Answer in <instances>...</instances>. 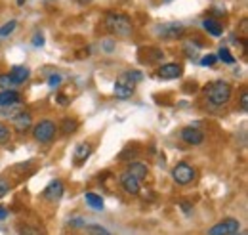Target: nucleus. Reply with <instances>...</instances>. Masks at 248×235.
<instances>
[{"label": "nucleus", "instance_id": "1", "mask_svg": "<svg viewBox=\"0 0 248 235\" xmlns=\"http://www.w3.org/2000/svg\"><path fill=\"white\" fill-rule=\"evenodd\" d=\"M231 84L223 83V81H214L212 84H208L204 94H206V100L212 103V105H225L229 100H231Z\"/></svg>", "mask_w": 248, "mask_h": 235}, {"label": "nucleus", "instance_id": "2", "mask_svg": "<svg viewBox=\"0 0 248 235\" xmlns=\"http://www.w3.org/2000/svg\"><path fill=\"white\" fill-rule=\"evenodd\" d=\"M105 25H107V29L111 31L113 34H117V36H130L134 33L130 17L124 16V14H107Z\"/></svg>", "mask_w": 248, "mask_h": 235}, {"label": "nucleus", "instance_id": "3", "mask_svg": "<svg viewBox=\"0 0 248 235\" xmlns=\"http://www.w3.org/2000/svg\"><path fill=\"white\" fill-rule=\"evenodd\" d=\"M56 128H58V126H56L54 120L44 118V120H40V122L34 124V128H32V138H34L36 142H40V144H48V142L54 140Z\"/></svg>", "mask_w": 248, "mask_h": 235}, {"label": "nucleus", "instance_id": "4", "mask_svg": "<svg viewBox=\"0 0 248 235\" xmlns=\"http://www.w3.org/2000/svg\"><path fill=\"white\" fill-rule=\"evenodd\" d=\"M172 178H174L176 184L187 185V184H191V182L197 178V170H195L191 165H187V163H178V165L172 168Z\"/></svg>", "mask_w": 248, "mask_h": 235}, {"label": "nucleus", "instance_id": "5", "mask_svg": "<svg viewBox=\"0 0 248 235\" xmlns=\"http://www.w3.org/2000/svg\"><path fill=\"white\" fill-rule=\"evenodd\" d=\"M241 230V222L235 218H225L223 222H217L208 230V235H233Z\"/></svg>", "mask_w": 248, "mask_h": 235}, {"label": "nucleus", "instance_id": "6", "mask_svg": "<svg viewBox=\"0 0 248 235\" xmlns=\"http://www.w3.org/2000/svg\"><path fill=\"white\" fill-rule=\"evenodd\" d=\"M63 191H65V185H63L62 180H52L46 185V189L42 191V197L48 199V201H52V203H56V201H60L63 197Z\"/></svg>", "mask_w": 248, "mask_h": 235}, {"label": "nucleus", "instance_id": "7", "mask_svg": "<svg viewBox=\"0 0 248 235\" xmlns=\"http://www.w3.org/2000/svg\"><path fill=\"white\" fill-rule=\"evenodd\" d=\"M182 73H184V65L174 63V61L172 63H162L156 71V75L160 79H178V77H182Z\"/></svg>", "mask_w": 248, "mask_h": 235}, {"label": "nucleus", "instance_id": "8", "mask_svg": "<svg viewBox=\"0 0 248 235\" xmlns=\"http://www.w3.org/2000/svg\"><path fill=\"white\" fill-rule=\"evenodd\" d=\"M182 140L186 142L187 146H201L202 142H204V134H202V130H199V128H193V126H187L182 130Z\"/></svg>", "mask_w": 248, "mask_h": 235}, {"label": "nucleus", "instance_id": "9", "mask_svg": "<svg viewBox=\"0 0 248 235\" xmlns=\"http://www.w3.org/2000/svg\"><path fill=\"white\" fill-rule=\"evenodd\" d=\"M184 31H186V27L182 23H164V25L156 27V33L164 38H178L184 34Z\"/></svg>", "mask_w": 248, "mask_h": 235}, {"label": "nucleus", "instance_id": "10", "mask_svg": "<svg viewBox=\"0 0 248 235\" xmlns=\"http://www.w3.org/2000/svg\"><path fill=\"white\" fill-rule=\"evenodd\" d=\"M134 90H136V84H132L130 81H126L124 77H121L117 81V84H115V96L119 100H128V98H132Z\"/></svg>", "mask_w": 248, "mask_h": 235}, {"label": "nucleus", "instance_id": "11", "mask_svg": "<svg viewBox=\"0 0 248 235\" xmlns=\"http://www.w3.org/2000/svg\"><path fill=\"white\" fill-rule=\"evenodd\" d=\"M8 75H10V79H12V84H23V83L29 79L31 71H29V67H25V65H16V67H12V71H10Z\"/></svg>", "mask_w": 248, "mask_h": 235}, {"label": "nucleus", "instance_id": "12", "mask_svg": "<svg viewBox=\"0 0 248 235\" xmlns=\"http://www.w3.org/2000/svg\"><path fill=\"white\" fill-rule=\"evenodd\" d=\"M121 184H123L126 193H130V195H138L140 193V184L141 182H138L130 172H124L123 176H121Z\"/></svg>", "mask_w": 248, "mask_h": 235}, {"label": "nucleus", "instance_id": "13", "mask_svg": "<svg viewBox=\"0 0 248 235\" xmlns=\"http://www.w3.org/2000/svg\"><path fill=\"white\" fill-rule=\"evenodd\" d=\"M92 144H88V142H80V144H77L75 147V159H77V163L78 165H82L90 155H92Z\"/></svg>", "mask_w": 248, "mask_h": 235}, {"label": "nucleus", "instance_id": "14", "mask_svg": "<svg viewBox=\"0 0 248 235\" xmlns=\"http://www.w3.org/2000/svg\"><path fill=\"white\" fill-rule=\"evenodd\" d=\"M21 100V94L16 92V90H2L0 92V107H8V105H14Z\"/></svg>", "mask_w": 248, "mask_h": 235}, {"label": "nucleus", "instance_id": "15", "mask_svg": "<svg viewBox=\"0 0 248 235\" xmlns=\"http://www.w3.org/2000/svg\"><path fill=\"white\" fill-rule=\"evenodd\" d=\"M128 172L136 178L138 182H141V180H145V178H147L149 168H147V165H143V163H132V165H130V168H128Z\"/></svg>", "mask_w": 248, "mask_h": 235}, {"label": "nucleus", "instance_id": "16", "mask_svg": "<svg viewBox=\"0 0 248 235\" xmlns=\"http://www.w3.org/2000/svg\"><path fill=\"white\" fill-rule=\"evenodd\" d=\"M14 126L19 130V132H23V130H27L29 126H31V115L27 113V111H21V113H17V115H14Z\"/></svg>", "mask_w": 248, "mask_h": 235}, {"label": "nucleus", "instance_id": "17", "mask_svg": "<svg viewBox=\"0 0 248 235\" xmlns=\"http://www.w3.org/2000/svg\"><path fill=\"white\" fill-rule=\"evenodd\" d=\"M202 27L208 31L212 36H221V33H223V29H221V25H219V21L217 19H214V17H206L204 21H202Z\"/></svg>", "mask_w": 248, "mask_h": 235}, {"label": "nucleus", "instance_id": "18", "mask_svg": "<svg viewBox=\"0 0 248 235\" xmlns=\"http://www.w3.org/2000/svg\"><path fill=\"white\" fill-rule=\"evenodd\" d=\"M84 199L90 205V208H93V210H103V199H101V195H95L92 191H88L84 195Z\"/></svg>", "mask_w": 248, "mask_h": 235}, {"label": "nucleus", "instance_id": "19", "mask_svg": "<svg viewBox=\"0 0 248 235\" xmlns=\"http://www.w3.org/2000/svg\"><path fill=\"white\" fill-rule=\"evenodd\" d=\"M126 81H130L132 84H136V83H140L141 79H143V73L141 71H138V69H134V71H126L123 75Z\"/></svg>", "mask_w": 248, "mask_h": 235}, {"label": "nucleus", "instance_id": "20", "mask_svg": "<svg viewBox=\"0 0 248 235\" xmlns=\"http://www.w3.org/2000/svg\"><path fill=\"white\" fill-rule=\"evenodd\" d=\"M17 27V21L16 19H12V21H8V23H4L2 27H0V38H4V36H8V34H12L14 31Z\"/></svg>", "mask_w": 248, "mask_h": 235}, {"label": "nucleus", "instance_id": "21", "mask_svg": "<svg viewBox=\"0 0 248 235\" xmlns=\"http://www.w3.org/2000/svg\"><path fill=\"white\" fill-rule=\"evenodd\" d=\"M62 126H63V132H65V134H73V132L78 128V122H77L75 118H65Z\"/></svg>", "mask_w": 248, "mask_h": 235}, {"label": "nucleus", "instance_id": "22", "mask_svg": "<svg viewBox=\"0 0 248 235\" xmlns=\"http://www.w3.org/2000/svg\"><path fill=\"white\" fill-rule=\"evenodd\" d=\"M86 228V232L90 235H113L109 230H105V228H101V226H97V224H92V226H84Z\"/></svg>", "mask_w": 248, "mask_h": 235}, {"label": "nucleus", "instance_id": "23", "mask_svg": "<svg viewBox=\"0 0 248 235\" xmlns=\"http://www.w3.org/2000/svg\"><path fill=\"white\" fill-rule=\"evenodd\" d=\"M217 58L221 59L223 63H227V65H233V63H235V58L231 56V52H229L227 48H219V54H217Z\"/></svg>", "mask_w": 248, "mask_h": 235}, {"label": "nucleus", "instance_id": "24", "mask_svg": "<svg viewBox=\"0 0 248 235\" xmlns=\"http://www.w3.org/2000/svg\"><path fill=\"white\" fill-rule=\"evenodd\" d=\"M19 235H42L38 228H32V226H27V224H19Z\"/></svg>", "mask_w": 248, "mask_h": 235}, {"label": "nucleus", "instance_id": "25", "mask_svg": "<svg viewBox=\"0 0 248 235\" xmlns=\"http://www.w3.org/2000/svg\"><path fill=\"white\" fill-rule=\"evenodd\" d=\"M10 138H12L10 128H8L4 122H0V144H8V142H10Z\"/></svg>", "mask_w": 248, "mask_h": 235}, {"label": "nucleus", "instance_id": "26", "mask_svg": "<svg viewBox=\"0 0 248 235\" xmlns=\"http://www.w3.org/2000/svg\"><path fill=\"white\" fill-rule=\"evenodd\" d=\"M216 61H217V56H214V54H206L204 58L201 59V65H202V67H212Z\"/></svg>", "mask_w": 248, "mask_h": 235}, {"label": "nucleus", "instance_id": "27", "mask_svg": "<svg viewBox=\"0 0 248 235\" xmlns=\"http://www.w3.org/2000/svg\"><path fill=\"white\" fill-rule=\"evenodd\" d=\"M10 182L8 180H4V178H0V199L4 197V195H8V191H10Z\"/></svg>", "mask_w": 248, "mask_h": 235}, {"label": "nucleus", "instance_id": "28", "mask_svg": "<svg viewBox=\"0 0 248 235\" xmlns=\"http://www.w3.org/2000/svg\"><path fill=\"white\" fill-rule=\"evenodd\" d=\"M62 84V75H52L50 79H48V86L50 88H58Z\"/></svg>", "mask_w": 248, "mask_h": 235}, {"label": "nucleus", "instance_id": "29", "mask_svg": "<svg viewBox=\"0 0 248 235\" xmlns=\"http://www.w3.org/2000/svg\"><path fill=\"white\" fill-rule=\"evenodd\" d=\"M10 86H12V79H10V75H0V88L10 90Z\"/></svg>", "mask_w": 248, "mask_h": 235}, {"label": "nucleus", "instance_id": "30", "mask_svg": "<svg viewBox=\"0 0 248 235\" xmlns=\"http://www.w3.org/2000/svg\"><path fill=\"white\" fill-rule=\"evenodd\" d=\"M69 224H71L73 228H84V226H86V222H84L82 218H73V220H69Z\"/></svg>", "mask_w": 248, "mask_h": 235}, {"label": "nucleus", "instance_id": "31", "mask_svg": "<svg viewBox=\"0 0 248 235\" xmlns=\"http://www.w3.org/2000/svg\"><path fill=\"white\" fill-rule=\"evenodd\" d=\"M241 109L247 113L248 111V94L247 92H243V96H241Z\"/></svg>", "mask_w": 248, "mask_h": 235}, {"label": "nucleus", "instance_id": "32", "mask_svg": "<svg viewBox=\"0 0 248 235\" xmlns=\"http://www.w3.org/2000/svg\"><path fill=\"white\" fill-rule=\"evenodd\" d=\"M32 46H44V36H42V34H34Z\"/></svg>", "mask_w": 248, "mask_h": 235}, {"label": "nucleus", "instance_id": "33", "mask_svg": "<svg viewBox=\"0 0 248 235\" xmlns=\"http://www.w3.org/2000/svg\"><path fill=\"white\" fill-rule=\"evenodd\" d=\"M8 218V210L4 206H0V220H6Z\"/></svg>", "mask_w": 248, "mask_h": 235}, {"label": "nucleus", "instance_id": "34", "mask_svg": "<svg viewBox=\"0 0 248 235\" xmlns=\"http://www.w3.org/2000/svg\"><path fill=\"white\" fill-rule=\"evenodd\" d=\"M103 46L107 48V52H113V42H111V40H107V42H103Z\"/></svg>", "mask_w": 248, "mask_h": 235}, {"label": "nucleus", "instance_id": "35", "mask_svg": "<svg viewBox=\"0 0 248 235\" xmlns=\"http://www.w3.org/2000/svg\"><path fill=\"white\" fill-rule=\"evenodd\" d=\"M180 205H182V208H184V212H189V210H191V206H189V203H186V201H182Z\"/></svg>", "mask_w": 248, "mask_h": 235}, {"label": "nucleus", "instance_id": "36", "mask_svg": "<svg viewBox=\"0 0 248 235\" xmlns=\"http://www.w3.org/2000/svg\"><path fill=\"white\" fill-rule=\"evenodd\" d=\"M77 2H78L80 6H88V4H92L93 0H77Z\"/></svg>", "mask_w": 248, "mask_h": 235}, {"label": "nucleus", "instance_id": "37", "mask_svg": "<svg viewBox=\"0 0 248 235\" xmlns=\"http://www.w3.org/2000/svg\"><path fill=\"white\" fill-rule=\"evenodd\" d=\"M23 2H25V0H17V4H19V6H21V4H23Z\"/></svg>", "mask_w": 248, "mask_h": 235}, {"label": "nucleus", "instance_id": "38", "mask_svg": "<svg viewBox=\"0 0 248 235\" xmlns=\"http://www.w3.org/2000/svg\"><path fill=\"white\" fill-rule=\"evenodd\" d=\"M233 235H237V234H233ZM241 235H245V234H241Z\"/></svg>", "mask_w": 248, "mask_h": 235}]
</instances>
